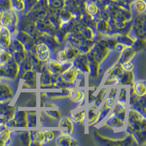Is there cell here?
Here are the masks:
<instances>
[{"instance_id": "6da1fadb", "label": "cell", "mask_w": 146, "mask_h": 146, "mask_svg": "<svg viewBox=\"0 0 146 146\" xmlns=\"http://www.w3.org/2000/svg\"><path fill=\"white\" fill-rule=\"evenodd\" d=\"M135 8L137 11L142 12L145 9V3L142 1H137L135 3Z\"/></svg>"}, {"instance_id": "7a4b0ae2", "label": "cell", "mask_w": 146, "mask_h": 146, "mask_svg": "<svg viewBox=\"0 0 146 146\" xmlns=\"http://www.w3.org/2000/svg\"><path fill=\"white\" fill-rule=\"evenodd\" d=\"M88 11L91 14H95L98 11V8L94 4H90L87 6Z\"/></svg>"}, {"instance_id": "3957f363", "label": "cell", "mask_w": 146, "mask_h": 146, "mask_svg": "<svg viewBox=\"0 0 146 146\" xmlns=\"http://www.w3.org/2000/svg\"><path fill=\"white\" fill-rule=\"evenodd\" d=\"M137 87H136V90L137 92H138L139 94H142V93H145V84H143L142 83H138L136 84Z\"/></svg>"}, {"instance_id": "277c9868", "label": "cell", "mask_w": 146, "mask_h": 146, "mask_svg": "<svg viewBox=\"0 0 146 146\" xmlns=\"http://www.w3.org/2000/svg\"><path fill=\"white\" fill-rule=\"evenodd\" d=\"M60 5H61V3H60V1L59 0H55V1H54L53 3V6L55 8H58V7H59Z\"/></svg>"}]
</instances>
